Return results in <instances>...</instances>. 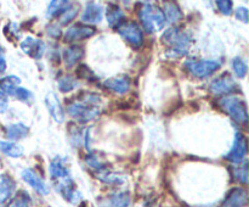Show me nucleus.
<instances>
[{"label": "nucleus", "mask_w": 249, "mask_h": 207, "mask_svg": "<svg viewBox=\"0 0 249 207\" xmlns=\"http://www.w3.org/2000/svg\"><path fill=\"white\" fill-rule=\"evenodd\" d=\"M16 183L9 174H0V204L6 202L14 195Z\"/></svg>", "instance_id": "nucleus-18"}, {"label": "nucleus", "mask_w": 249, "mask_h": 207, "mask_svg": "<svg viewBox=\"0 0 249 207\" xmlns=\"http://www.w3.org/2000/svg\"><path fill=\"white\" fill-rule=\"evenodd\" d=\"M31 204L32 200L28 192L24 191V190H19L12 197V200L9 202L6 207H31Z\"/></svg>", "instance_id": "nucleus-26"}, {"label": "nucleus", "mask_w": 249, "mask_h": 207, "mask_svg": "<svg viewBox=\"0 0 249 207\" xmlns=\"http://www.w3.org/2000/svg\"><path fill=\"white\" fill-rule=\"evenodd\" d=\"M70 1H60V0H56V1H51L49 4L48 10H46V16L49 19H55V17H60L68 7L71 6Z\"/></svg>", "instance_id": "nucleus-23"}, {"label": "nucleus", "mask_w": 249, "mask_h": 207, "mask_svg": "<svg viewBox=\"0 0 249 207\" xmlns=\"http://www.w3.org/2000/svg\"><path fill=\"white\" fill-rule=\"evenodd\" d=\"M45 105L48 107V111L50 112L51 117L55 119L57 123H63L65 121V111L62 109L60 100H58L57 95L53 92H49L45 95Z\"/></svg>", "instance_id": "nucleus-12"}, {"label": "nucleus", "mask_w": 249, "mask_h": 207, "mask_svg": "<svg viewBox=\"0 0 249 207\" xmlns=\"http://www.w3.org/2000/svg\"><path fill=\"white\" fill-rule=\"evenodd\" d=\"M163 5H164L163 6V9H164L163 14L165 16V21H169L170 23H175V22L180 21L182 19V11L177 2L167 1Z\"/></svg>", "instance_id": "nucleus-20"}, {"label": "nucleus", "mask_w": 249, "mask_h": 207, "mask_svg": "<svg viewBox=\"0 0 249 207\" xmlns=\"http://www.w3.org/2000/svg\"><path fill=\"white\" fill-rule=\"evenodd\" d=\"M68 113L79 123L94 121L102 113V99L95 93H80L68 106Z\"/></svg>", "instance_id": "nucleus-1"}, {"label": "nucleus", "mask_w": 249, "mask_h": 207, "mask_svg": "<svg viewBox=\"0 0 249 207\" xmlns=\"http://www.w3.org/2000/svg\"><path fill=\"white\" fill-rule=\"evenodd\" d=\"M14 95L18 100H21V101L26 102V104H29V105L32 104V101H33L34 99L33 94H32L28 89H26V88H21V87L17 88L16 92L14 93Z\"/></svg>", "instance_id": "nucleus-33"}, {"label": "nucleus", "mask_w": 249, "mask_h": 207, "mask_svg": "<svg viewBox=\"0 0 249 207\" xmlns=\"http://www.w3.org/2000/svg\"><path fill=\"white\" fill-rule=\"evenodd\" d=\"M162 43L167 46L165 55L168 57L178 58L189 53L191 39L190 36L178 27H172L163 33L160 38Z\"/></svg>", "instance_id": "nucleus-2"}, {"label": "nucleus", "mask_w": 249, "mask_h": 207, "mask_svg": "<svg viewBox=\"0 0 249 207\" xmlns=\"http://www.w3.org/2000/svg\"><path fill=\"white\" fill-rule=\"evenodd\" d=\"M22 178H23L24 182H26L27 184L31 185L38 194L48 195L49 191H50V190H49V187L45 184V182L39 177L38 173H36V170L31 169V168L24 169L23 172H22Z\"/></svg>", "instance_id": "nucleus-13"}, {"label": "nucleus", "mask_w": 249, "mask_h": 207, "mask_svg": "<svg viewBox=\"0 0 249 207\" xmlns=\"http://www.w3.org/2000/svg\"><path fill=\"white\" fill-rule=\"evenodd\" d=\"M29 128L23 123H12L6 127V135L7 138L12 140H19L28 135Z\"/></svg>", "instance_id": "nucleus-21"}, {"label": "nucleus", "mask_w": 249, "mask_h": 207, "mask_svg": "<svg viewBox=\"0 0 249 207\" xmlns=\"http://www.w3.org/2000/svg\"><path fill=\"white\" fill-rule=\"evenodd\" d=\"M50 175L53 178V182H57V180L65 179V178H70V168H68L67 161L66 158H63L62 156H56L53 160V162L50 163Z\"/></svg>", "instance_id": "nucleus-14"}, {"label": "nucleus", "mask_w": 249, "mask_h": 207, "mask_svg": "<svg viewBox=\"0 0 249 207\" xmlns=\"http://www.w3.org/2000/svg\"><path fill=\"white\" fill-rule=\"evenodd\" d=\"M79 9L80 7L78 4L71 5V6L68 7V9L66 10V11L60 16V23L63 24V26H66V24L70 23V22L72 21V19H74V17L78 15Z\"/></svg>", "instance_id": "nucleus-30"}, {"label": "nucleus", "mask_w": 249, "mask_h": 207, "mask_svg": "<svg viewBox=\"0 0 249 207\" xmlns=\"http://www.w3.org/2000/svg\"><path fill=\"white\" fill-rule=\"evenodd\" d=\"M130 205V195L128 192H118L109 197L111 207H128Z\"/></svg>", "instance_id": "nucleus-27"}, {"label": "nucleus", "mask_w": 249, "mask_h": 207, "mask_svg": "<svg viewBox=\"0 0 249 207\" xmlns=\"http://www.w3.org/2000/svg\"><path fill=\"white\" fill-rule=\"evenodd\" d=\"M19 84H21V79L17 75H7L0 79V90L5 94L14 95Z\"/></svg>", "instance_id": "nucleus-22"}, {"label": "nucleus", "mask_w": 249, "mask_h": 207, "mask_svg": "<svg viewBox=\"0 0 249 207\" xmlns=\"http://www.w3.org/2000/svg\"><path fill=\"white\" fill-rule=\"evenodd\" d=\"M118 33L125 39L134 49H139L143 43V33L141 27L136 22H124L118 27Z\"/></svg>", "instance_id": "nucleus-6"}, {"label": "nucleus", "mask_w": 249, "mask_h": 207, "mask_svg": "<svg viewBox=\"0 0 249 207\" xmlns=\"http://www.w3.org/2000/svg\"><path fill=\"white\" fill-rule=\"evenodd\" d=\"M75 73H77V77L83 78V79L87 80H94L95 79V75L89 67H88L85 63H80L79 66L75 70Z\"/></svg>", "instance_id": "nucleus-32"}, {"label": "nucleus", "mask_w": 249, "mask_h": 207, "mask_svg": "<svg viewBox=\"0 0 249 207\" xmlns=\"http://www.w3.org/2000/svg\"><path fill=\"white\" fill-rule=\"evenodd\" d=\"M237 84L235 79L229 73H224L220 77L215 78L209 85V90L213 95H228L232 94L237 90Z\"/></svg>", "instance_id": "nucleus-7"}, {"label": "nucleus", "mask_w": 249, "mask_h": 207, "mask_svg": "<svg viewBox=\"0 0 249 207\" xmlns=\"http://www.w3.org/2000/svg\"><path fill=\"white\" fill-rule=\"evenodd\" d=\"M57 87H58V89H60V92L71 93L79 87V83H78V80L75 79L73 75H62V77L58 78Z\"/></svg>", "instance_id": "nucleus-25"}, {"label": "nucleus", "mask_w": 249, "mask_h": 207, "mask_svg": "<svg viewBox=\"0 0 249 207\" xmlns=\"http://www.w3.org/2000/svg\"><path fill=\"white\" fill-rule=\"evenodd\" d=\"M246 155H247V139L241 132H237L235 135V140H233L232 149L225 156V158L232 163L240 165L245 161Z\"/></svg>", "instance_id": "nucleus-8"}, {"label": "nucleus", "mask_w": 249, "mask_h": 207, "mask_svg": "<svg viewBox=\"0 0 249 207\" xmlns=\"http://www.w3.org/2000/svg\"><path fill=\"white\" fill-rule=\"evenodd\" d=\"M232 68L235 71L236 75L240 78H245L246 75H247V65H246L245 61L241 57H235L232 60Z\"/></svg>", "instance_id": "nucleus-31"}, {"label": "nucleus", "mask_w": 249, "mask_h": 207, "mask_svg": "<svg viewBox=\"0 0 249 207\" xmlns=\"http://www.w3.org/2000/svg\"><path fill=\"white\" fill-rule=\"evenodd\" d=\"M85 50L83 46L80 45H70L65 48L63 50V61H65L67 67H72V66L77 65L84 56Z\"/></svg>", "instance_id": "nucleus-17"}, {"label": "nucleus", "mask_w": 249, "mask_h": 207, "mask_svg": "<svg viewBox=\"0 0 249 207\" xmlns=\"http://www.w3.org/2000/svg\"><path fill=\"white\" fill-rule=\"evenodd\" d=\"M102 16H104V6H101L97 2L89 1L87 2V6H85L84 12L82 15V21L85 23L95 24L101 21Z\"/></svg>", "instance_id": "nucleus-15"}, {"label": "nucleus", "mask_w": 249, "mask_h": 207, "mask_svg": "<svg viewBox=\"0 0 249 207\" xmlns=\"http://www.w3.org/2000/svg\"><path fill=\"white\" fill-rule=\"evenodd\" d=\"M218 5V9L220 10V12L225 16H230L232 14V1H229V0H220V1H216Z\"/></svg>", "instance_id": "nucleus-34"}, {"label": "nucleus", "mask_w": 249, "mask_h": 207, "mask_svg": "<svg viewBox=\"0 0 249 207\" xmlns=\"http://www.w3.org/2000/svg\"><path fill=\"white\" fill-rule=\"evenodd\" d=\"M85 163L89 166L90 168H92L96 172L105 169V162H102V160H100L99 155H96L95 152H89L85 156Z\"/></svg>", "instance_id": "nucleus-28"}, {"label": "nucleus", "mask_w": 249, "mask_h": 207, "mask_svg": "<svg viewBox=\"0 0 249 207\" xmlns=\"http://www.w3.org/2000/svg\"><path fill=\"white\" fill-rule=\"evenodd\" d=\"M46 33L50 37H53V38H60V37L62 36V31H61V28L57 24H50V26L46 28Z\"/></svg>", "instance_id": "nucleus-35"}, {"label": "nucleus", "mask_w": 249, "mask_h": 207, "mask_svg": "<svg viewBox=\"0 0 249 207\" xmlns=\"http://www.w3.org/2000/svg\"><path fill=\"white\" fill-rule=\"evenodd\" d=\"M95 34V28L91 26H82V24H73L72 27L66 31L65 40L67 43L83 40V39L90 38Z\"/></svg>", "instance_id": "nucleus-9"}, {"label": "nucleus", "mask_w": 249, "mask_h": 207, "mask_svg": "<svg viewBox=\"0 0 249 207\" xmlns=\"http://www.w3.org/2000/svg\"><path fill=\"white\" fill-rule=\"evenodd\" d=\"M21 49L23 53L27 54V55L38 60V58L43 57L44 53H45V44H44L40 39L27 37V38L21 43Z\"/></svg>", "instance_id": "nucleus-11"}, {"label": "nucleus", "mask_w": 249, "mask_h": 207, "mask_svg": "<svg viewBox=\"0 0 249 207\" xmlns=\"http://www.w3.org/2000/svg\"><path fill=\"white\" fill-rule=\"evenodd\" d=\"M143 28L147 33L160 32L165 24V16L160 6L153 4H143L139 14Z\"/></svg>", "instance_id": "nucleus-3"}, {"label": "nucleus", "mask_w": 249, "mask_h": 207, "mask_svg": "<svg viewBox=\"0 0 249 207\" xmlns=\"http://www.w3.org/2000/svg\"><path fill=\"white\" fill-rule=\"evenodd\" d=\"M190 72L197 78H207L220 68V62L215 60H197L190 58L185 62Z\"/></svg>", "instance_id": "nucleus-5"}, {"label": "nucleus", "mask_w": 249, "mask_h": 207, "mask_svg": "<svg viewBox=\"0 0 249 207\" xmlns=\"http://www.w3.org/2000/svg\"><path fill=\"white\" fill-rule=\"evenodd\" d=\"M0 150L6 156H10V157L14 158L21 157L24 152L23 148L19 144L10 143V141H0Z\"/></svg>", "instance_id": "nucleus-24"}, {"label": "nucleus", "mask_w": 249, "mask_h": 207, "mask_svg": "<svg viewBox=\"0 0 249 207\" xmlns=\"http://www.w3.org/2000/svg\"><path fill=\"white\" fill-rule=\"evenodd\" d=\"M7 109H9V97L5 93L0 90V113L6 112Z\"/></svg>", "instance_id": "nucleus-36"}, {"label": "nucleus", "mask_w": 249, "mask_h": 207, "mask_svg": "<svg viewBox=\"0 0 249 207\" xmlns=\"http://www.w3.org/2000/svg\"><path fill=\"white\" fill-rule=\"evenodd\" d=\"M5 70H6V60H5L4 50L0 48V73L5 72Z\"/></svg>", "instance_id": "nucleus-38"}, {"label": "nucleus", "mask_w": 249, "mask_h": 207, "mask_svg": "<svg viewBox=\"0 0 249 207\" xmlns=\"http://www.w3.org/2000/svg\"><path fill=\"white\" fill-rule=\"evenodd\" d=\"M233 177L236 178V180H238L242 184H247L248 183V165L247 161H243L242 163H240V166L236 168H233Z\"/></svg>", "instance_id": "nucleus-29"}, {"label": "nucleus", "mask_w": 249, "mask_h": 207, "mask_svg": "<svg viewBox=\"0 0 249 207\" xmlns=\"http://www.w3.org/2000/svg\"><path fill=\"white\" fill-rule=\"evenodd\" d=\"M219 105L237 123L246 124L248 122L247 105L240 97L228 95V96H224L223 99L219 100Z\"/></svg>", "instance_id": "nucleus-4"}, {"label": "nucleus", "mask_w": 249, "mask_h": 207, "mask_svg": "<svg viewBox=\"0 0 249 207\" xmlns=\"http://www.w3.org/2000/svg\"><path fill=\"white\" fill-rule=\"evenodd\" d=\"M248 204V192L243 188H233L230 190L221 207H245Z\"/></svg>", "instance_id": "nucleus-10"}, {"label": "nucleus", "mask_w": 249, "mask_h": 207, "mask_svg": "<svg viewBox=\"0 0 249 207\" xmlns=\"http://www.w3.org/2000/svg\"><path fill=\"white\" fill-rule=\"evenodd\" d=\"M130 85H131L130 78L125 75L109 78V79H107L106 82H105V87L113 90V92L118 93V94H125V93L130 89Z\"/></svg>", "instance_id": "nucleus-16"}, {"label": "nucleus", "mask_w": 249, "mask_h": 207, "mask_svg": "<svg viewBox=\"0 0 249 207\" xmlns=\"http://www.w3.org/2000/svg\"><path fill=\"white\" fill-rule=\"evenodd\" d=\"M107 22L111 27H119L124 23V12L118 5H111L107 7L106 11Z\"/></svg>", "instance_id": "nucleus-19"}, {"label": "nucleus", "mask_w": 249, "mask_h": 207, "mask_svg": "<svg viewBox=\"0 0 249 207\" xmlns=\"http://www.w3.org/2000/svg\"><path fill=\"white\" fill-rule=\"evenodd\" d=\"M248 16L249 14L247 7H238L237 11H236V17H237V19L245 22V23H248Z\"/></svg>", "instance_id": "nucleus-37"}]
</instances>
